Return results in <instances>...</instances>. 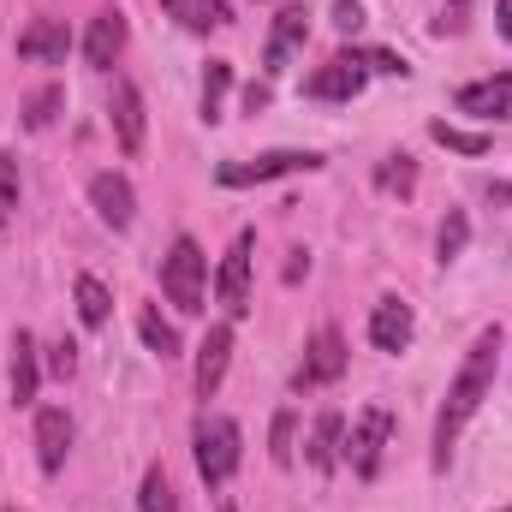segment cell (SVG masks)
<instances>
[{
  "label": "cell",
  "instance_id": "1",
  "mask_svg": "<svg viewBox=\"0 0 512 512\" xmlns=\"http://www.w3.org/2000/svg\"><path fill=\"white\" fill-rule=\"evenodd\" d=\"M495 370H501V328H483V334L471 340V352H465V364H459L453 387H447L441 417H435V471H447V465H453V447H459L465 423L477 417V405L489 399Z\"/></svg>",
  "mask_w": 512,
  "mask_h": 512
},
{
  "label": "cell",
  "instance_id": "2",
  "mask_svg": "<svg viewBox=\"0 0 512 512\" xmlns=\"http://www.w3.org/2000/svg\"><path fill=\"white\" fill-rule=\"evenodd\" d=\"M191 441H197V477H203L209 489H221V483L239 471V459H245L239 423H233V417H221V411H203Z\"/></svg>",
  "mask_w": 512,
  "mask_h": 512
},
{
  "label": "cell",
  "instance_id": "3",
  "mask_svg": "<svg viewBox=\"0 0 512 512\" xmlns=\"http://www.w3.org/2000/svg\"><path fill=\"white\" fill-rule=\"evenodd\" d=\"M203 274H209L203 245L197 239H173V251L161 256V292H167V304L185 310V316H197L203 310Z\"/></svg>",
  "mask_w": 512,
  "mask_h": 512
},
{
  "label": "cell",
  "instance_id": "4",
  "mask_svg": "<svg viewBox=\"0 0 512 512\" xmlns=\"http://www.w3.org/2000/svg\"><path fill=\"white\" fill-rule=\"evenodd\" d=\"M316 167H322V155H316V149H268V155H256V161H221V167H215V179H221L227 191H245V185L286 179V173H316Z\"/></svg>",
  "mask_w": 512,
  "mask_h": 512
},
{
  "label": "cell",
  "instance_id": "5",
  "mask_svg": "<svg viewBox=\"0 0 512 512\" xmlns=\"http://www.w3.org/2000/svg\"><path fill=\"white\" fill-rule=\"evenodd\" d=\"M387 435H393V411H387V405H364V411L352 417V429H346V447H340V459H346L358 477H376V471H382Z\"/></svg>",
  "mask_w": 512,
  "mask_h": 512
},
{
  "label": "cell",
  "instance_id": "6",
  "mask_svg": "<svg viewBox=\"0 0 512 512\" xmlns=\"http://www.w3.org/2000/svg\"><path fill=\"white\" fill-rule=\"evenodd\" d=\"M340 376H346V340H340V328H316L310 346H304V364H298L292 387L310 393V387H328V382H340Z\"/></svg>",
  "mask_w": 512,
  "mask_h": 512
},
{
  "label": "cell",
  "instance_id": "7",
  "mask_svg": "<svg viewBox=\"0 0 512 512\" xmlns=\"http://www.w3.org/2000/svg\"><path fill=\"white\" fill-rule=\"evenodd\" d=\"M364 78H370L364 54H334L322 72L304 78V96H316V102H352V96L364 90Z\"/></svg>",
  "mask_w": 512,
  "mask_h": 512
},
{
  "label": "cell",
  "instance_id": "8",
  "mask_svg": "<svg viewBox=\"0 0 512 512\" xmlns=\"http://www.w3.org/2000/svg\"><path fill=\"white\" fill-rule=\"evenodd\" d=\"M251 251H256V233H239L227 262H221V274H215V298L227 304V316L251 310Z\"/></svg>",
  "mask_w": 512,
  "mask_h": 512
},
{
  "label": "cell",
  "instance_id": "9",
  "mask_svg": "<svg viewBox=\"0 0 512 512\" xmlns=\"http://www.w3.org/2000/svg\"><path fill=\"white\" fill-rule=\"evenodd\" d=\"M304 36H310V12L304 6H280L274 12V30H268V48H262V72L280 78L292 66V54L304 48Z\"/></svg>",
  "mask_w": 512,
  "mask_h": 512
},
{
  "label": "cell",
  "instance_id": "10",
  "mask_svg": "<svg viewBox=\"0 0 512 512\" xmlns=\"http://www.w3.org/2000/svg\"><path fill=\"white\" fill-rule=\"evenodd\" d=\"M66 48H72L66 18H30L18 30V60H30V66H66Z\"/></svg>",
  "mask_w": 512,
  "mask_h": 512
},
{
  "label": "cell",
  "instance_id": "11",
  "mask_svg": "<svg viewBox=\"0 0 512 512\" xmlns=\"http://www.w3.org/2000/svg\"><path fill=\"white\" fill-rule=\"evenodd\" d=\"M126 36H131L126 12H120V6H102V12L90 18V36H84V60H90L96 72H108V66L126 54Z\"/></svg>",
  "mask_w": 512,
  "mask_h": 512
},
{
  "label": "cell",
  "instance_id": "12",
  "mask_svg": "<svg viewBox=\"0 0 512 512\" xmlns=\"http://www.w3.org/2000/svg\"><path fill=\"white\" fill-rule=\"evenodd\" d=\"M66 453H72V417H66L60 405H42V411H36V465L54 477V471L66 465Z\"/></svg>",
  "mask_w": 512,
  "mask_h": 512
},
{
  "label": "cell",
  "instance_id": "13",
  "mask_svg": "<svg viewBox=\"0 0 512 512\" xmlns=\"http://www.w3.org/2000/svg\"><path fill=\"white\" fill-rule=\"evenodd\" d=\"M108 120H114V137H120V149L137 155L143 149V96H137V84L131 78H114V96H108Z\"/></svg>",
  "mask_w": 512,
  "mask_h": 512
},
{
  "label": "cell",
  "instance_id": "14",
  "mask_svg": "<svg viewBox=\"0 0 512 512\" xmlns=\"http://www.w3.org/2000/svg\"><path fill=\"white\" fill-rule=\"evenodd\" d=\"M453 108H459V114H477V120H507L512 114V72L483 78V84H465V90L453 96Z\"/></svg>",
  "mask_w": 512,
  "mask_h": 512
},
{
  "label": "cell",
  "instance_id": "15",
  "mask_svg": "<svg viewBox=\"0 0 512 512\" xmlns=\"http://www.w3.org/2000/svg\"><path fill=\"white\" fill-rule=\"evenodd\" d=\"M90 203H96V215L114 227V233H126L131 215H137V197H131V179H120V173H96L90 179Z\"/></svg>",
  "mask_w": 512,
  "mask_h": 512
},
{
  "label": "cell",
  "instance_id": "16",
  "mask_svg": "<svg viewBox=\"0 0 512 512\" xmlns=\"http://www.w3.org/2000/svg\"><path fill=\"white\" fill-rule=\"evenodd\" d=\"M411 334H417V316H411V304L382 298V304L370 310V340H376V352H405V346H411Z\"/></svg>",
  "mask_w": 512,
  "mask_h": 512
},
{
  "label": "cell",
  "instance_id": "17",
  "mask_svg": "<svg viewBox=\"0 0 512 512\" xmlns=\"http://www.w3.org/2000/svg\"><path fill=\"white\" fill-rule=\"evenodd\" d=\"M227 358H233V322H215L197 346V393L203 399H215V387L227 376Z\"/></svg>",
  "mask_w": 512,
  "mask_h": 512
},
{
  "label": "cell",
  "instance_id": "18",
  "mask_svg": "<svg viewBox=\"0 0 512 512\" xmlns=\"http://www.w3.org/2000/svg\"><path fill=\"white\" fill-rule=\"evenodd\" d=\"M340 447H346V417H340V411H322V417L310 423V441H304V465L328 477V471L340 465Z\"/></svg>",
  "mask_w": 512,
  "mask_h": 512
},
{
  "label": "cell",
  "instance_id": "19",
  "mask_svg": "<svg viewBox=\"0 0 512 512\" xmlns=\"http://www.w3.org/2000/svg\"><path fill=\"white\" fill-rule=\"evenodd\" d=\"M6 382H12V405H30L36 399V387H42V364H36V340L18 328L12 334V370H6Z\"/></svg>",
  "mask_w": 512,
  "mask_h": 512
},
{
  "label": "cell",
  "instance_id": "20",
  "mask_svg": "<svg viewBox=\"0 0 512 512\" xmlns=\"http://www.w3.org/2000/svg\"><path fill=\"white\" fill-rule=\"evenodd\" d=\"M161 6H167V18H179L185 30H221V24H233L227 0H161Z\"/></svg>",
  "mask_w": 512,
  "mask_h": 512
},
{
  "label": "cell",
  "instance_id": "21",
  "mask_svg": "<svg viewBox=\"0 0 512 512\" xmlns=\"http://www.w3.org/2000/svg\"><path fill=\"white\" fill-rule=\"evenodd\" d=\"M137 334H143V346H149L161 364H167V358H179V328H173V322H161V310H155V304H143V310H137Z\"/></svg>",
  "mask_w": 512,
  "mask_h": 512
},
{
  "label": "cell",
  "instance_id": "22",
  "mask_svg": "<svg viewBox=\"0 0 512 512\" xmlns=\"http://www.w3.org/2000/svg\"><path fill=\"white\" fill-rule=\"evenodd\" d=\"M227 90H233V66L227 60H209V72H203V120L209 126L227 120Z\"/></svg>",
  "mask_w": 512,
  "mask_h": 512
},
{
  "label": "cell",
  "instance_id": "23",
  "mask_svg": "<svg viewBox=\"0 0 512 512\" xmlns=\"http://www.w3.org/2000/svg\"><path fill=\"white\" fill-rule=\"evenodd\" d=\"M376 191L382 197H411L417 191V161L399 149V155H387L382 167H376Z\"/></svg>",
  "mask_w": 512,
  "mask_h": 512
},
{
  "label": "cell",
  "instance_id": "24",
  "mask_svg": "<svg viewBox=\"0 0 512 512\" xmlns=\"http://www.w3.org/2000/svg\"><path fill=\"white\" fill-rule=\"evenodd\" d=\"M60 108H66V90H60V84H42V90H30V96H24V126L48 131Z\"/></svg>",
  "mask_w": 512,
  "mask_h": 512
},
{
  "label": "cell",
  "instance_id": "25",
  "mask_svg": "<svg viewBox=\"0 0 512 512\" xmlns=\"http://www.w3.org/2000/svg\"><path fill=\"white\" fill-rule=\"evenodd\" d=\"M465 239H471V215H465V209H447V221H441V233H435V256H441V262L465 256Z\"/></svg>",
  "mask_w": 512,
  "mask_h": 512
},
{
  "label": "cell",
  "instance_id": "26",
  "mask_svg": "<svg viewBox=\"0 0 512 512\" xmlns=\"http://www.w3.org/2000/svg\"><path fill=\"white\" fill-rule=\"evenodd\" d=\"M108 310H114V304H108V286H102L96 274H78V316H84L90 328H102Z\"/></svg>",
  "mask_w": 512,
  "mask_h": 512
},
{
  "label": "cell",
  "instance_id": "27",
  "mask_svg": "<svg viewBox=\"0 0 512 512\" xmlns=\"http://www.w3.org/2000/svg\"><path fill=\"white\" fill-rule=\"evenodd\" d=\"M137 507H143V512H179V501H173V483H167V471H161V465H149V471H143Z\"/></svg>",
  "mask_w": 512,
  "mask_h": 512
},
{
  "label": "cell",
  "instance_id": "28",
  "mask_svg": "<svg viewBox=\"0 0 512 512\" xmlns=\"http://www.w3.org/2000/svg\"><path fill=\"white\" fill-rule=\"evenodd\" d=\"M429 137H435L441 149H453V155H489V137H483V131H459V126H447V120H435Z\"/></svg>",
  "mask_w": 512,
  "mask_h": 512
},
{
  "label": "cell",
  "instance_id": "29",
  "mask_svg": "<svg viewBox=\"0 0 512 512\" xmlns=\"http://www.w3.org/2000/svg\"><path fill=\"white\" fill-rule=\"evenodd\" d=\"M292 435H298V417L280 411L274 429H268V459H274V465H292Z\"/></svg>",
  "mask_w": 512,
  "mask_h": 512
},
{
  "label": "cell",
  "instance_id": "30",
  "mask_svg": "<svg viewBox=\"0 0 512 512\" xmlns=\"http://www.w3.org/2000/svg\"><path fill=\"white\" fill-rule=\"evenodd\" d=\"M18 215V161L12 155H0V227Z\"/></svg>",
  "mask_w": 512,
  "mask_h": 512
},
{
  "label": "cell",
  "instance_id": "31",
  "mask_svg": "<svg viewBox=\"0 0 512 512\" xmlns=\"http://www.w3.org/2000/svg\"><path fill=\"white\" fill-rule=\"evenodd\" d=\"M364 66H370V72H387V78H405V72H411V66H405V54H393V48H370V54H364Z\"/></svg>",
  "mask_w": 512,
  "mask_h": 512
},
{
  "label": "cell",
  "instance_id": "32",
  "mask_svg": "<svg viewBox=\"0 0 512 512\" xmlns=\"http://www.w3.org/2000/svg\"><path fill=\"white\" fill-rule=\"evenodd\" d=\"M48 370H54V376H72V370H78V346H72V340L48 346Z\"/></svg>",
  "mask_w": 512,
  "mask_h": 512
},
{
  "label": "cell",
  "instance_id": "33",
  "mask_svg": "<svg viewBox=\"0 0 512 512\" xmlns=\"http://www.w3.org/2000/svg\"><path fill=\"white\" fill-rule=\"evenodd\" d=\"M334 24H340L346 36H358V30H364V6H358V0H334Z\"/></svg>",
  "mask_w": 512,
  "mask_h": 512
},
{
  "label": "cell",
  "instance_id": "34",
  "mask_svg": "<svg viewBox=\"0 0 512 512\" xmlns=\"http://www.w3.org/2000/svg\"><path fill=\"white\" fill-rule=\"evenodd\" d=\"M245 108H251V114L256 108H268V84H251V90H245Z\"/></svg>",
  "mask_w": 512,
  "mask_h": 512
},
{
  "label": "cell",
  "instance_id": "35",
  "mask_svg": "<svg viewBox=\"0 0 512 512\" xmlns=\"http://www.w3.org/2000/svg\"><path fill=\"white\" fill-rule=\"evenodd\" d=\"M495 18H501V36L512 42V0H501V6H495Z\"/></svg>",
  "mask_w": 512,
  "mask_h": 512
},
{
  "label": "cell",
  "instance_id": "36",
  "mask_svg": "<svg viewBox=\"0 0 512 512\" xmlns=\"http://www.w3.org/2000/svg\"><path fill=\"white\" fill-rule=\"evenodd\" d=\"M489 197H495V203H512V185H489Z\"/></svg>",
  "mask_w": 512,
  "mask_h": 512
},
{
  "label": "cell",
  "instance_id": "37",
  "mask_svg": "<svg viewBox=\"0 0 512 512\" xmlns=\"http://www.w3.org/2000/svg\"><path fill=\"white\" fill-rule=\"evenodd\" d=\"M221 512H239V507H221Z\"/></svg>",
  "mask_w": 512,
  "mask_h": 512
},
{
  "label": "cell",
  "instance_id": "38",
  "mask_svg": "<svg viewBox=\"0 0 512 512\" xmlns=\"http://www.w3.org/2000/svg\"><path fill=\"white\" fill-rule=\"evenodd\" d=\"M6 512H18V507H6Z\"/></svg>",
  "mask_w": 512,
  "mask_h": 512
},
{
  "label": "cell",
  "instance_id": "39",
  "mask_svg": "<svg viewBox=\"0 0 512 512\" xmlns=\"http://www.w3.org/2000/svg\"><path fill=\"white\" fill-rule=\"evenodd\" d=\"M501 512H512V507H501Z\"/></svg>",
  "mask_w": 512,
  "mask_h": 512
}]
</instances>
